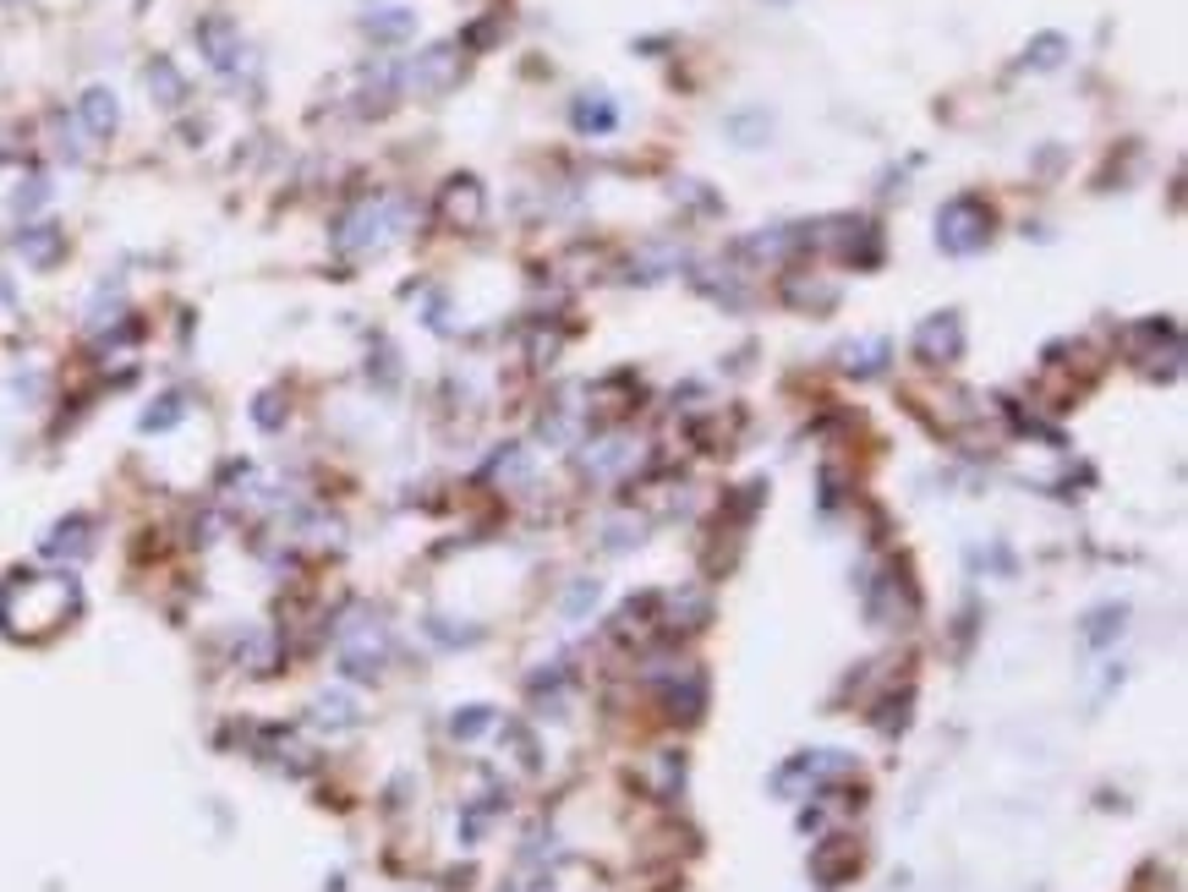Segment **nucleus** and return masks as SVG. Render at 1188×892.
<instances>
[{
  "mask_svg": "<svg viewBox=\"0 0 1188 892\" xmlns=\"http://www.w3.org/2000/svg\"><path fill=\"white\" fill-rule=\"evenodd\" d=\"M936 231H942V247L948 253H975L981 242H986L991 231V214L981 197H959V203H948L942 208V219H936Z\"/></svg>",
  "mask_w": 1188,
  "mask_h": 892,
  "instance_id": "f257e3e1",
  "label": "nucleus"
},
{
  "mask_svg": "<svg viewBox=\"0 0 1188 892\" xmlns=\"http://www.w3.org/2000/svg\"><path fill=\"white\" fill-rule=\"evenodd\" d=\"M439 208H444V219L450 225H477L482 219V192H477V182L471 176H455L450 187H444V197H439Z\"/></svg>",
  "mask_w": 1188,
  "mask_h": 892,
  "instance_id": "f03ea898",
  "label": "nucleus"
},
{
  "mask_svg": "<svg viewBox=\"0 0 1188 892\" xmlns=\"http://www.w3.org/2000/svg\"><path fill=\"white\" fill-rule=\"evenodd\" d=\"M77 116H82V127L94 131V137H110L116 121H121V116H116V99H110L105 88H88V94H82V105H77Z\"/></svg>",
  "mask_w": 1188,
  "mask_h": 892,
  "instance_id": "7ed1b4c3",
  "label": "nucleus"
},
{
  "mask_svg": "<svg viewBox=\"0 0 1188 892\" xmlns=\"http://www.w3.org/2000/svg\"><path fill=\"white\" fill-rule=\"evenodd\" d=\"M198 39H203V50H208L214 66H236V28H230L225 17H208L198 28Z\"/></svg>",
  "mask_w": 1188,
  "mask_h": 892,
  "instance_id": "20e7f679",
  "label": "nucleus"
},
{
  "mask_svg": "<svg viewBox=\"0 0 1188 892\" xmlns=\"http://www.w3.org/2000/svg\"><path fill=\"white\" fill-rule=\"evenodd\" d=\"M450 71H455V50H428L422 66H411V82H416V88H444Z\"/></svg>",
  "mask_w": 1188,
  "mask_h": 892,
  "instance_id": "39448f33",
  "label": "nucleus"
},
{
  "mask_svg": "<svg viewBox=\"0 0 1188 892\" xmlns=\"http://www.w3.org/2000/svg\"><path fill=\"white\" fill-rule=\"evenodd\" d=\"M148 88L159 94V105H181V94H187L181 71H176L170 61H154V66H148Z\"/></svg>",
  "mask_w": 1188,
  "mask_h": 892,
  "instance_id": "423d86ee",
  "label": "nucleus"
},
{
  "mask_svg": "<svg viewBox=\"0 0 1188 892\" xmlns=\"http://www.w3.org/2000/svg\"><path fill=\"white\" fill-rule=\"evenodd\" d=\"M17 247H22V253L33 257V263H50V257L61 253V236H56L50 225H39V231H28V236H22Z\"/></svg>",
  "mask_w": 1188,
  "mask_h": 892,
  "instance_id": "0eeeda50",
  "label": "nucleus"
},
{
  "mask_svg": "<svg viewBox=\"0 0 1188 892\" xmlns=\"http://www.w3.org/2000/svg\"><path fill=\"white\" fill-rule=\"evenodd\" d=\"M921 345H925V351H936V345H942V351H959V323H953V318L925 323V329H921Z\"/></svg>",
  "mask_w": 1188,
  "mask_h": 892,
  "instance_id": "6e6552de",
  "label": "nucleus"
},
{
  "mask_svg": "<svg viewBox=\"0 0 1188 892\" xmlns=\"http://www.w3.org/2000/svg\"><path fill=\"white\" fill-rule=\"evenodd\" d=\"M405 28H411V17H373L367 22V33H379V39H400Z\"/></svg>",
  "mask_w": 1188,
  "mask_h": 892,
  "instance_id": "1a4fd4ad",
  "label": "nucleus"
},
{
  "mask_svg": "<svg viewBox=\"0 0 1188 892\" xmlns=\"http://www.w3.org/2000/svg\"><path fill=\"white\" fill-rule=\"evenodd\" d=\"M1057 50H1062V39H1041V45H1035V66H1052Z\"/></svg>",
  "mask_w": 1188,
  "mask_h": 892,
  "instance_id": "9d476101",
  "label": "nucleus"
}]
</instances>
